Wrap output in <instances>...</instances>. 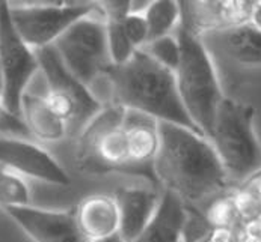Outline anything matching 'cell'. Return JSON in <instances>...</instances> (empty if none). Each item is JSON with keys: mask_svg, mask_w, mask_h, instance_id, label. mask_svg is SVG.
Masks as SVG:
<instances>
[{"mask_svg": "<svg viewBox=\"0 0 261 242\" xmlns=\"http://www.w3.org/2000/svg\"><path fill=\"white\" fill-rule=\"evenodd\" d=\"M122 20L124 18H105L109 54H111V60L113 65H121L127 62L136 51L125 36L124 27H122Z\"/></svg>", "mask_w": 261, "mask_h": 242, "instance_id": "44dd1931", "label": "cell"}, {"mask_svg": "<svg viewBox=\"0 0 261 242\" xmlns=\"http://www.w3.org/2000/svg\"><path fill=\"white\" fill-rule=\"evenodd\" d=\"M255 221H257V224H258V227H260V230H261V214L255 218Z\"/></svg>", "mask_w": 261, "mask_h": 242, "instance_id": "f546056e", "label": "cell"}, {"mask_svg": "<svg viewBox=\"0 0 261 242\" xmlns=\"http://www.w3.org/2000/svg\"><path fill=\"white\" fill-rule=\"evenodd\" d=\"M21 119L29 136L44 143H58L70 134L68 125L47 105L42 95L26 92L21 98Z\"/></svg>", "mask_w": 261, "mask_h": 242, "instance_id": "e0dca14e", "label": "cell"}, {"mask_svg": "<svg viewBox=\"0 0 261 242\" xmlns=\"http://www.w3.org/2000/svg\"><path fill=\"white\" fill-rule=\"evenodd\" d=\"M228 60L242 68H261V32L251 23L205 35Z\"/></svg>", "mask_w": 261, "mask_h": 242, "instance_id": "9a60e30c", "label": "cell"}, {"mask_svg": "<svg viewBox=\"0 0 261 242\" xmlns=\"http://www.w3.org/2000/svg\"><path fill=\"white\" fill-rule=\"evenodd\" d=\"M207 242H237V238H236L232 229L218 227V229L210 230V233L207 236Z\"/></svg>", "mask_w": 261, "mask_h": 242, "instance_id": "4316f807", "label": "cell"}, {"mask_svg": "<svg viewBox=\"0 0 261 242\" xmlns=\"http://www.w3.org/2000/svg\"><path fill=\"white\" fill-rule=\"evenodd\" d=\"M0 206L6 209L31 206V188L26 177L0 166Z\"/></svg>", "mask_w": 261, "mask_h": 242, "instance_id": "d6986e66", "label": "cell"}, {"mask_svg": "<svg viewBox=\"0 0 261 242\" xmlns=\"http://www.w3.org/2000/svg\"><path fill=\"white\" fill-rule=\"evenodd\" d=\"M0 95H2V71H0Z\"/></svg>", "mask_w": 261, "mask_h": 242, "instance_id": "4dcf8cb0", "label": "cell"}, {"mask_svg": "<svg viewBox=\"0 0 261 242\" xmlns=\"http://www.w3.org/2000/svg\"><path fill=\"white\" fill-rule=\"evenodd\" d=\"M252 105L224 98L213 124L210 141L231 182L251 179L261 172V146L255 133Z\"/></svg>", "mask_w": 261, "mask_h": 242, "instance_id": "277c9868", "label": "cell"}, {"mask_svg": "<svg viewBox=\"0 0 261 242\" xmlns=\"http://www.w3.org/2000/svg\"><path fill=\"white\" fill-rule=\"evenodd\" d=\"M113 197L119 210L118 235L122 242H133L154 217L162 194L142 187H124Z\"/></svg>", "mask_w": 261, "mask_h": 242, "instance_id": "4fadbf2b", "label": "cell"}, {"mask_svg": "<svg viewBox=\"0 0 261 242\" xmlns=\"http://www.w3.org/2000/svg\"><path fill=\"white\" fill-rule=\"evenodd\" d=\"M251 24L261 32V2H255V8L251 17Z\"/></svg>", "mask_w": 261, "mask_h": 242, "instance_id": "83f0119b", "label": "cell"}, {"mask_svg": "<svg viewBox=\"0 0 261 242\" xmlns=\"http://www.w3.org/2000/svg\"><path fill=\"white\" fill-rule=\"evenodd\" d=\"M180 64L175 80L181 103L196 128L210 140L216 111L224 100L219 75L202 38L178 26Z\"/></svg>", "mask_w": 261, "mask_h": 242, "instance_id": "3957f363", "label": "cell"}, {"mask_svg": "<svg viewBox=\"0 0 261 242\" xmlns=\"http://www.w3.org/2000/svg\"><path fill=\"white\" fill-rule=\"evenodd\" d=\"M144 17L148 26L149 41L172 35L175 27L180 26V2H149Z\"/></svg>", "mask_w": 261, "mask_h": 242, "instance_id": "ac0fdd59", "label": "cell"}, {"mask_svg": "<svg viewBox=\"0 0 261 242\" xmlns=\"http://www.w3.org/2000/svg\"><path fill=\"white\" fill-rule=\"evenodd\" d=\"M6 214L34 242H88L75 223L74 210L24 206Z\"/></svg>", "mask_w": 261, "mask_h": 242, "instance_id": "30bf717a", "label": "cell"}, {"mask_svg": "<svg viewBox=\"0 0 261 242\" xmlns=\"http://www.w3.org/2000/svg\"><path fill=\"white\" fill-rule=\"evenodd\" d=\"M149 57H152L159 65L175 72L180 64V44L177 35H168L149 41L148 44L141 48Z\"/></svg>", "mask_w": 261, "mask_h": 242, "instance_id": "ffe728a7", "label": "cell"}, {"mask_svg": "<svg viewBox=\"0 0 261 242\" xmlns=\"http://www.w3.org/2000/svg\"><path fill=\"white\" fill-rule=\"evenodd\" d=\"M0 101L9 113L21 117V98L39 72V65L35 51L23 42L11 23L8 2H0Z\"/></svg>", "mask_w": 261, "mask_h": 242, "instance_id": "ba28073f", "label": "cell"}, {"mask_svg": "<svg viewBox=\"0 0 261 242\" xmlns=\"http://www.w3.org/2000/svg\"><path fill=\"white\" fill-rule=\"evenodd\" d=\"M122 27L127 39L130 41L135 50H141L148 44V26L144 14H128L122 20Z\"/></svg>", "mask_w": 261, "mask_h": 242, "instance_id": "cb8c5ba5", "label": "cell"}, {"mask_svg": "<svg viewBox=\"0 0 261 242\" xmlns=\"http://www.w3.org/2000/svg\"><path fill=\"white\" fill-rule=\"evenodd\" d=\"M125 108L105 105L80 131L75 144L77 169L88 174L132 173L128 149L122 128Z\"/></svg>", "mask_w": 261, "mask_h": 242, "instance_id": "8992f818", "label": "cell"}, {"mask_svg": "<svg viewBox=\"0 0 261 242\" xmlns=\"http://www.w3.org/2000/svg\"><path fill=\"white\" fill-rule=\"evenodd\" d=\"M152 172L165 191L175 194L187 207L210 203L229 185L208 138L165 122H160V146Z\"/></svg>", "mask_w": 261, "mask_h": 242, "instance_id": "6da1fadb", "label": "cell"}, {"mask_svg": "<svg viewBox=\"0 0 261 242\" xmlns=\"http://www.w3.org/2000/svg\"><path fill=\"white\" fill-rule=\"evenodd\" d=\"M0 166L44 184L67 187L71 182L58 160L47 149L28 138L0 136Z\"/></svg>", "mask_w": 261, "mask_h": 242, "instance_id": "9c48e42d", "label": "cell"}, {"mask_svg": "<svg viewBox=\"0 0 261 242\" xmlns=\"http://www.w3.org/2000/svg\"><path fill=\"white\" fill-rule=\"evenodd\" d=\"M122 128L125 133L132 173L154 177L152 164L160 146V122L148 114L125 110Z\"/></svg>", "mask_w": 261, "mask_h": 242, "instance_id": "7c38bea8", "label": "cell"}, {"mask_svg": "<svg viewBox=\"0 0 261 242\" xmlns=\"http://www.w3.org/2000/svg\"><path fill=\"white\" fill-rule=\"evenodd\" d=\"M9 18L18 36L34 51L53 45L75 21L89 15L92 2H8Z\"/></svg>", "mask_w": 261, "mask_h": 242, "instance_id": "52a82bcc", "label": "cell"}, {"mask_svg": "<svg viewBox=\"0 0 261 242\" xmlns=\"http://www.w3.org/2000/svg\"><path fill=\"white\" fill-rule=\"evenodd\" d=\"M88 242H122V239L119 238V235H113L109 238H103V239H95V241H88Z\"/></svg>", "mask_w": 261, "mask_h": 242, "instance_id": "f1b7e54d", "label": "cell"}, {"mask_svg": "<svg viewBox=\"0 0 261 242\" xmlns=\"http://www.w3.org/2000/svg\"><path fill=\"white\" fill-rule=\"evenodd\" d=\"M202 217L205 223L210 226V229H218V227L232 229L234 224L239 221V215L231 194H221L216 199H213L207 205V209L204 210Z\"/></svg>", "mask_w": 261, "mask_h": 242, "instance_id": "7402d4cb", "label": "cell"}, {"mask_svg": "<svg viewBox=\"0 0 261 242\" xmlns=\"http://www.w3.org/2000/svg\"><path fill=\"white\" fill-rule=\"evenodd\" d=\"M53 47L70 74L92 92L113 65L100 5L95 3L94 11L75 21Z\"/></svg>", "mask_w": 261, "mask_h": 242, "instance_id": "5b68a950", "label": "cell"}, {"mask_svg": "<svg viewBox=\"0 0 261 242\" xmlns=\"http://www.w3.org/2000/svg\"><path fill=\"white\" fill-rule=\"evenodd\" d=\"M74 217L86 241L109 238L119 230V210L111 194L97 193L85 197L75 207Z\"/></svg>", "mask_w": 261, "mask_h": 242, "instance_id": "5bb4252c", "label": "cell"}, {"mask_svg": "<svg viewBox=\"0 0 261 242\" xmlns=\"http://www.w3.org/2000/svg\"><path fill=\"white\" fill-rule=\"evenodd\" d=\"M103 100H111L108 105L115 104L202 134L181 103L175 72L159 65L144 50H136L127 62L111 67L103 80L101 104Z\"/></svg>", "mask_w": 261, "mask_h": 242, "instance_id": "7a4b0ae2", "label": "cell"}, {"mask_svg": "<svg viewBox=\"0 0 261 242\" xmlns=\"http://www.w3.org/2000/svg\"><path fill=\"white\" fill-rule=\"evenodd\" d=\"M0 136L3 137L29 138V131L20 116L9 113L0 101Z\"/></svg>", "mask_w": 261, "mask_h": 242, "instance_id": "d4e9b609", "label": "cell"}, {"mask_svg": "<svg viewBox=\"0 0 261 242\" xmlns=\"http://www.w3.org/2000/svg\"><path fill=\"white\" fill-rule=\"evenodd\" d=\"M237 242H261V230L255 220L243 223Z\"/></svg>", "mask_w": 261, "mask_h": 242, "instance_id": "484cf974", "label": "cell"}, {"mask_svg": "<svg viewBox=\"0 0 261 242\" xmlns=\"http://www.w3.org/2000/svg\"><path fill=\"white\" fill-rule=\"evenodd\" d=\"M231 197L237 210L239 220H242L243 223L255 220L261 214V203L248 187H242L236 190L231 194Z\"/></svg>", "mask_w": 261, "mask_h": 242, "instance_id": "603a6c76", "label": "cell"}, {"mask_svg": "<svg viewBox=\"0 0 261 242\" xmlns=\"http://www.w3.org/2000/svg\"><path fill=\"white\" fill-rule=\"evenodd\" d=\"M201 242H207V239H205V241H201Z\"/></svg>", "mask_w": 261, "mask_h": 242, "instance_id": "1f68e13d", "label": "cell"}, {"mask_svg": "<svg viewBox=\"0 0 261 242\" xmlns=\"http://www.w3.org/2000/svg\"><path fill=\"white\" fill-rule=\"evenodd\" d=\"M187 206L175 194L165 191L144 232L133 242H183Z\"/></svg>", "mask_w": 261, "mask_h": 242, "instance_id": "2e32d148", "label": "cell"}, {"mask_svg": "<svg viewBox=\"0 0 261 242\" xmlns=\"http://www.w3.org/2000/svg\"><path fill=\"white\" fill-rule=\"evenodd\" d=\"M35 54L39 65V72L45 80V92L61 94L73 100L79 105L86 122H89L103 108V105L98 103V100L89 92L86 86H83L70 74V71L62 64L53 45L35 50Z\"/></svg>", "mask_w": 261, "mask_h": 242, "instance_id": "8fae6325", "label": "cell"}]
</instances>
